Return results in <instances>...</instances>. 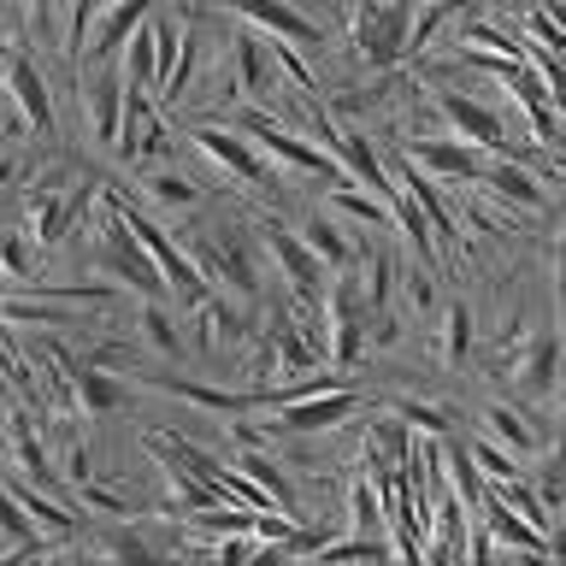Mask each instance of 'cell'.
I'll use <instances>...</instances> for the list:
<instances>
[{"label":"cell","mask_w":566,"mask_h":566,"mask_svg":"<svg viewBox=\"0 0 566 566\" xmlns=\"http://www.w3.org/2000/svg\"><path fill=\"white\" fill-rule=\"evenodd\" d=\"M177 248L189 254V265L201 272V283L212 295H237V301H254L260 290V272H254V254L237 242L242 230H230V224H207V230H177Z\"/></svg>","instance_id":"cell-1"},{"label":"cell","mask_w":566,"mask_h":566,"mask_svg":"<svg viewBox=\"0 0 566 566\" xmlns=\"http://www.w3.org/2000/svg\"><path fill=\"white\" fill-rule=\"evenodd\" d=\"M237 130L254 142L260 159H272L277 171H301V177H336V159L318 148V142H307L301 130H290L283 118H272L260 101H242L237 113Z\"/></svg>","instance_id":"cell-2"},{"label":"cell","mask_w":566,"mask_h":566,"mask_svg":"<svg viewBox=\"0 0 566 566\" xmlns=\"http://www.w3.org/2000/svg\"><path fill=\"white\" fill-rule=\"evenodd\" d=\"M95 189H101V184H95ZM95 265H101L106 283H118V290H136L142 301H148V295H166V277H159V265L136 248V237L124 230V219L113 212V201H106V189H101V254H95Z\"/></svg>","instance_id":"cell-3"},{"label":"cell","mask_w":566,"mask_h":566,"mask_svg":"<svg viewBox=\"0 0 566 566\" xmlns=\"http://www.w3.org/2000/svg\"><path fill=\"white\" fill-rule=\"evenodd\" d=\"M318 318L331 325V343H325L331 360H336V366H354V360H360V348H366V318H371L360 283L343 277V272H331L325 295H318Z\"/></svg>","instance_id":"cell-4"},{"label":"cell","mask_w":566,"mask_h":566,"mask_svg":"<svg viewBox=\"0 0 566 566\" xmlns=\"http://www.w3.org/2000/svg\"><path fill=\"white\" fill-rule=\"evenodd\" d=\"M348 18H354V48H360L366 65L389 71L407 53V18H413L407 0H354Z\"/></svg>","instance_id":"cell-5"},{"label":"cell","mask_w":566,"mask_h":566,"mask_svg":"<svg viewBox=\"0 0 566 566\" xmlns=\"http://www.w3.org/2000/svg\"><path fill=\"white\" fill-rule=\"evenodd\" d=\"M260 248H265V260L283 272V283H290L295 307L318 313V295H325V277H331V272L307 254V242H301L295 230H283L277 219H265V224H260Z\"/></svg>","instance_id":"cell-6"},{"label":"cell","mask_w":566,"mask_h":566,"mask_svg":"<svg viewBox=\"0 0 566 566\" xmlns=\"http://www.w3.org/2000/svg\"><path fill=\"white\" fill-rule=\"evenodd\" d=\"M277 431H295V437H313V431H336V424H348L360 413V396H354L348 384H331V389H307V396L295 401H277Z\"/></svg>","instance_id":"cell-7"},{"label":"cell","mask_w":566,"mask_h":566,"mask_svg":"<svg viewBox=\"0 0 566 566\" xmlns=\"http://www.w3.org/2000/svg\"><path fill=\"white\" fill-rule=\"evenodd\" d=\"M437 113L449 118V130H454L460 142H472L478 154H513L507 124H502V113H495V106L460 95V88H442V95H437Z\"/></svg>","instance_id":"cell-8"},{"label":"cell","mask_w":566,"mask_h":566,"mask_svg":"<svg viewBox=\"0 0 566 566\" xmlns=\"http://www.w3.org/2000/svg\"><path fill=\"white\" fill-rule=\"evenodd\" d=\"M224 7L237 12V18H248L254 30L290 42V48H318V42H325V24L307 18V12H295L290 0H224Z\"/></svg>","instance_id":"cell-9"},{"label":"cell","mask_w":566,"mask_h":566,"mask_svg":"<svg viewBox=\"0 0 566 566\" xmlns=\"http://www.w3.org/2000/svg\"><path fill=\"white\" fill-rule=\"evenodd\" d=\"M189 142H195V148H201L207 159H219V166L237 177L242 189H265V177H272V171H265V159L254 154V142H248L242 130H224V124H201V130H195Z\"/></svg>","instance_id":"cell-10"},{"label":"cell","mask_w":566,"mask_h":566,"mask_svg":"<svg viewBox=\"0 0 566 566\" xmlns=\"http://www.w3.org/2000/svg\"><path fill=\"white\" fill-rule=\"evenodd\" d=\"M401 159H413L424 177H449V184H478L484 171V154L460 136H431V142H407Z\"/></svg>","instance_id":"cell-11"},{"label":"cell","mask_w":566,"mask_h":566,"mask_svg":"<svg viewBox=\"0 0 566 566\" xmlns=\"http://www.w3.org/2000/svg\"><path fill=\"white\" fill-rule=\"evenodd\" d=\"M7 95L18 106V118H24V130L53 136V95H48V77L35 71L30 53H12L7 60Z\"/></svg>","instance_id":"cell-12"},{"label":"cell","mask_w":566,"mask_h":566,"mask_svg":"<svg viewBox=\"0 0 566 566\" xmlns=\"http://www.w3.org/2000/svg\"><path fill=\"white\" fill-rule=\"evenodd\" d=\"M478 184H484L495 201H507V207H525V212H543V207H548V195H543V184H537V171H531L525 159H513V154L484 159Z\"/></svg>","instance_id":"cell-13"},{"label":"cell","mask_w":566,"mask_h":566,"mask_svg":"<svg viewBox=\"0 0 566 566\" xmlns=\"http://www.w3.org/2000/svg\"><path fill=\"white\" fill-rule=\"evenodd\" d=\"M88 195H95V184L35 195V201H30V230H24V237H30V242H42V248H53L60 237H71V224H77V212H83Z\"/></svg>","instance_id":"cell-14"},{"label":"cell","mask_w":566,"mask_h":566,"mask_svg":"<svg viewBox=\"0 0 566 566\" xmlns=\"http://www.w3.org/2000/svg\"><path fill=\"white\" fill-rule=\"evenodd\" d=\"M148 12H154V0H106V12L95 18V30H88L83 53H95V65H106V60L124 48V35H130Z\"/></svg>","instance_id":"cell-15"},{"label":"cell","mask_w":566,"mask_h":566,"mask_svg":"<svg viewBox=\"0 0 566 566\" xmlns=\"http://www.w3.org/2000/svg\"><path fill=\"white\" fill-rule=\"evenodd\" d=\"M7 437H12V460H18V472H24L35 490H53V484H60V467H53L48 449L35 442V424H30L24 407H12V413H7Z\"/></svg>","instance_id":"cell-16"},{"label":"cell","mask_w":566,"mask_h":566,"mask_svg":"<svg viewBox=\"0 0 566 566\" xmlns=\"http://www.w3.org/2000/svg\"><path fill=\"white\" fill-rule=\"evenodd\" d=\"M118 83H124V88H142V95L159 83V42H154V24H148V18H142V24L124 35V48H118Z\"/></svg>","instance_id":"cell-17"},{"label":"cell","mask_w":566,"mask_h":566,"mask_svg":"<svg viewBox=\"0 0 566 566\" xmlns=\"http://www.w3.org/2000/svg\"><path fill=\"white\" fill-rule=\"evenodd\" d=\"M331 159H343L348 177H360L366 189H378L384 201H389V166L378 159V148H371L360 130H336V136H331Z\"/></svg>","instance_id":"cell-18"},{"label":"cell","mask_w":566,"mask_h":566,"mask_svg":"<svg viewBox=\"0 0 566 566\" xmlns=\"http://www.w3.org/2000/svg\"><path fill=\"white\" fill-rule=\"evenodd\" d=\"M265 348H272V366H277V371H313L318 354H325L313 336H301L295 318H283V313L272 318V331H265Z\"/></svg>","instance_id":"cell-19"},{"label":"cell","mask_w":566,"mask_h":566,"mask_svg":"<svg viewBox=\"0 0 566 566\" xmlns=\"http://www.w3.org/2000/svg\"><path fill=\"white\" fill-rule=\"evenodd\" d=\"M301 242H307V254L325 265V272H348V260H354V242H348V230L336 224V219H325V212H313L307 224L295 230Z\"/></svg>","instance_id":"cell-20"},{"label":"cell","mask_w":566,"mask_h":566,"mask_svg":"<svg viewBox=\"0 0 566 566\" xmlns=\"http://www.w3.org/2000/svg\"><path fill=\"white\" fill-rule=\"evenodd\" d=\"M148 378V371H142ZM159 396H171V401H195V407H207V413H248V389H212V384H184V378H148Z\"/></svg>","instance_id":"cell-21"},{"label":"cell","mask_w":566,"mask_h":566,"mask_svg":"<svg viewBox=\"0 0 566 566\" xmlns=\"http://www.w3.org/2000/svg\"><path fill=\"white\" fill-rule=\"evenodd\" d=\"M118 113H124V83H118V71H101V77L88 83V136L113 148Z\"/></svg>","instance_id":"cell-22"},{"label":"cell","mask_w":566,"mask_h":566,"mask_svg":"<svg viewBox=\"0 0 566 566\" xmlns=\"http://www.w3.org/2000/svg\"><path fill=\"white\" fill-rule=\"evenodd\" d=\"M442 478H449V495L460 502V513H478V502H484V478H478V467H472V454H467V442H449V449H442Z\"/></svg>","instance_id":"cell-23"},{"label":"cell","mask_w":566,"mask_h":566,"mask_svg":"<svg viewBox=\"0 0 566 566\" xmlns=\"http://www.w3.org/2000/svg\"><path fill=\"white\" fill-rule=\"evenodd\" d=\"M230 95L237 101L265 95V42H254V35H237V48H230Z\"/></svg>","instance_id":"cell-24"},{"label":"cell","mask_w":566,"mask_h":566,"mask_svg":"<svg viewBox=\"0 0 566 566\" xmlns=\"http://www.w3.org/2000/svg\"><path fill=\"white\" fill-rule=\"evenodd\" d=\"M484 424H490V442H495V449H507V454H520V460H531V454H537V431H531V419L525 413H513V407H490V413H484Z\"/></svg>","instance_id":"cell-25"},{"label":"cell","mask_w":566,"mask_h":566,"mask_svg":"<svg viewBox=\"0 0 566 566\" xmlns=\"http://www.w3.org/2000/svg\"><path fill=\"white\" fill-rule=\"evenodd\" d=\"M0 537L12 543L7 555H48V537H35V525H30L24 502H18L7 484H0Z\"/></svg>","instance_id":"cell-26"},{"label":"cell","mask_w":566,"mask_h":566,"mask_svg":"<svg viewBox=\"0 0 566 566\" xmlns=\"http://www.w3.org/2000/svg\"><path fill=\"white\" fill-rule=\"evenodd\" d=\"M555 354H560L555 331H537L531 348L520 354V384L531 389V396H548V389H555Z\"/></svg>","instance_id":"cell-27"},{"label":"cell","mask_w":566,"mask_h":566,"mask_svg":"<svg viewBox=\"0 0 566 566\" xmlns=\"http://www.w3.org/2000/svg\"><path fill=\"white\" fill-rule=\"evenodd\" d=\"M237 472H242L254 490H265V502H272V507H283V513L295 507V495H290V478H283V472L272 467V460L260 454V449H242V454H237Z\"/></svg>","instance_id":"cell-28"},{"label":"cell","mask_w":566,"mask_h":566,"mask_svg":"<svg viewBox=\"0 0 566 566\" xmlns=\"http://www.w3.org/2000/svg\"><path fill=\"white\" fill-rule=\"evenodd\" d=\"M142 189H148L159 207H177V212H189L195 201H201V184H195V177H177V171H154V166H142Z\"/></svg>","instance_id":"cell-29"},{"label":"cell","mask_w":566,"mask_h":566,"mask_svg":"<svg viewBox=\"0 0 566 566\" xmlns=\"http://www.w3.org/2000/svg\"><path fill=\"white\" fill-rule=\"evenodd\" d=\"M331 212H348V219H360V224L389 230V201H384V195H360L354 184H336L331 189Z\"/></svg>","instance_id":"cell-30"},{"label":"cell","mask_w":566,"mask_h":566,"mask_svg":"<svg viewBox=\"0 0 566 566\" xmlns=\"http://www.w3.org/2000/svg\"><path fill=\"white\" fill-rule=\"evenodd\" d=\"M467 454H472V467L490 478V484H507V478H525V460L520 454H507V449H495L490 437H472L467 442Z\"/></svg>","instance_id":"cell-31"},{"label":"cell","mask_w":566,"mask_h":566,"mask_svg":"<svg viewBox=\"0 0 566 566\" xmlns=\"http://www.w3.org/2000/svg\"><path fill=\"white\" fill-rule=\"evenodd\" d=\"M472 331H478L472 307H467V301H454V307L442 313V360H449V366H460L472 354Z\"/></svg>","instance_id":"cell-32"},{"label":"cell","mask_w":566,"mask_h":566,"mask_svg":"<svg viewBox=\"0 0 566 566\" xmlns=\"http://www.w3.org/2000/svg\"><path fill=\"white\" fill-rule=\"evenodd\" d=\"M136 331L148 336V343H154L159 354H184V336L171 331V313L159 307V295H148V301H142V313H136Z\"/></svg>","instance_id":"cell-33"},{"label":"cell","mask_w":566,"mask_h":566,"mask_svg":"<svg viewBox=\"0 0 566 566\" xmlns=\"http://www.w3.org/2000/svg\"><path fill=\"white\" fill-rule=\"evenodd\" d=\"M18 502H24V513H30V525H42V531H71L77 520H71V507H60V502H48L35 484H7Z\"/></svg>","instance_id":"cell-34"},{"label":"cell","mask_w":566,"mask_h":566,"mask_svg":"<svg viewBox=\"0 0 566 566\" xmlns=\"http://www.w3.org/2000/svg\"><path fill=\"white\" fill-rule=\"evenodd\" d=\"M389 555V543L384 537H325L318 543V560H384Z\"/></svg>","instance_id":"cell-35"},{"label":"cell","mask_w":566,"mask_h":566,"mask_svg":"<svg viewBox=\"0 0 566 566\" xmlns=\"http://www.w3.org/2000/svg\"><path fill=\"white\" fill-rule=\"evenodd\" d=\"M389 413H396V419H407V424H413V431H424V437H442V431H449V424H454V413H449V407H431V401H389Z\"/></svg>","instance_id":"cell-36"},{"label":"cell","mask_w":566,"mask_h":566,"mask_svg":"<svg viewBox=\"0 0 566 566\" xmlns=\"http://www.w3.org/2000/svg\"><path fill=\"white\" fill-rule=\"evenodd\" d=\"M0 277H7V283L30 277V237H24V230H0Z\"/></svg>","instance_id":"cell-37"},{"label":"cell","mask_w":566,"mask_h":566,"mask_svg":"<svg viewBox=\"0 0 566 566\" xmlns=\"http://www.w3.org/2000/svg\"><path fill=\"white\" fill-rule=\"evenodd\" d=\"M65 7V53L83 60V42H88V18H95V0H60Z\"/></svg>","instance_id":"cell-38"},{"label":"cell","mask_w":566,"mask_h":566,"mask_svg":"<svg viewBox=\"0 0 566 566\" xmlns=\"http://www.w3.org/2000/svg\"><path fill=\"white\" fill-rule=\"evenodd\" d=\"M378 513H384V507H378V490L360 478V484L348 490V525H354V531H378V525H384Z\"/></svg>","instance_id":"cell-39"},{"label":"cell","mask_w":566,"mask_h":566,"mask_svg":"<svg viewBox=\"0 0 566 566\" xmlns=\"http://www.w3.org/2000/svg\"><path fill=\"white\" fill-rule=\"evenodd\" d=\"M277 71H283V77H290V83H295V95H301V101H307V95H318V83H313L307 60H301V53H295L290 42H277Z\"/></svg>","instance_id":"cell-40"},{"label":"cell","mask_w":566,"mask_h":566,"mask_svg":"<svg viewBox=\"0 0 566 566\" xmlns=\"http://www.w3.org/2000/svg\"><path fill=\"white\" fill-rule=\"evenodd\" d=\"M77 502H83L88 513H106V520H130V507H124V502H118V495H113V490H101V484H88V478H83V484H77Z\"/></svg>","instance_id":"cell-41"},{"label":"cell","mask_w":566,"mask_h":566,"mask_svg":"<svg viewBox=\"0 0 566 566\" xmlns=\"http://www.w3.org/2000/svg\"><path fill=\"white\" fill-rule=\"evenodd\" d=\"M60 478L65 484H83L88 478V442L77 431H65V460H60Z\"/></svg>","instance_id":"cell-42"},{"label":"cell","mask_w":566,"mask_h":566,"mask_svg":"<svg viewBox=\"0 0 566 566\" xmlns=\"http://www.w3.org/2000/svg\"><path fill=\"white\" fill-rule=\"evenodd\" d=\"M407 295H413V307H437V277L424 272V265H413V272H407Z\"/></svg>","instance_id":"cell-43"},{"label":"cell","mask_w":566,"mask_h":566,"mask_svg":"<svg viewBox=\"0 0 566 566\" xmlns=\"http://www.w3.org/2000/svg\"><path fill=\"white\" fill-rule=\"evenodd\" d=\"M53 7H60V0H30V24H35V30H42Z\"/></svg>","instance_id":"cell-44"},{"label":"cell","mask_w":566,"mask_h":566,"mask_svg":"<svg viewBox=\"0 0 566 566\" xmlns=\"http://www.w3.org/2000/svg\"><path fill=\"white\" fill-rule=\"evenodd\" d=\"M12 177H18V166H12V159H0V189H7Z\"/></svg>","instance_id":"cell-45"},{"label":"cell","mask_w":566,"mask_h":566,"mask_svg":"<svg viewBox=\"0 0 566 566\" xmlns=\"http://www.w3.org/2000/svg\"><path fill=\"white\" fill-rule=\"evenodd\" d=\"M7 12H12V0H0V30H7Z\"/></svg>","instance_id":"cell-46"},{"label":"cell","mask_w":566,"mask_h":566,"mask_svg":"<svg viewBox=\"0 0 566 566\" xmlns=\"http://www.w3.org/2000/svg\"><path fill=\"white\" fill-rule=\"evenodd\" d=\"M331 7H336V12H348V0H331Z\"/></svg>","instance_id":"cell-47"},{"label":"cell","mask_w":566,"mask_h":566,"mask_svg":"<svg viewBox=\"0 0 566 566\" xmlns=\"http://www.w3.org/2000/svg\"><path fill=\"white\" fill-rule=\"evenodd\" d=\"M0 295H7V277H0Z\"/></svg>","instance_id":"cell-48"},{"label":"cell","mask_w":566,"mask_h":566,"mask_svg":"<svg viewBox=\"0 0 566 566\" xmlns=\"http://www.w3.org/2000/svg\"><path fill=\"white\" fill-rule=\"evenodd\" d=\"M348 7H354V0H348Z\"/></svg>","instance_id":"cell-49"}]
</instances>
